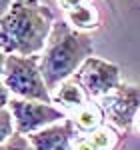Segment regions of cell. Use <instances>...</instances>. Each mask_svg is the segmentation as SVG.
<instances>
[{
	"instance_id": "e0dca14e",
	"label": "cell",
	"mask_w": 140,
	"mask_h": 150,
	"mask_svg": "<svg viewBox=\"0 0 140 150\" xmlns=\"http://www.w3.org/2000/svg\"><path fill=\"white\" fill-rule=\"evenodd\" d=\"M138 124H140V114H138Z\"/></svg>"
},
{
	"instance_id": "2e32d148",
	"label": "cell",
	"mask_w": 140,
	"mask_h": 150,
	"mask_svg": "<svg viewBox=\"0 0 140 150\" xmlns=\"http://www.w3.org/2000/svg\"><path fill=\"white\" fill-rule=\"evenodd\" d=\"M4 64H6V54L0 50V80H2V74H4Z\"/></svg>"
},
{
	"instance_id": "30bf717a",
	"label": "cell",
	"mask_w": 140,
	"mask_h": 150,
	"mask_svg": "<svg viewBox=\"0 0 140 150\" xmlns=\"http://www.w3.org/2000/svg\"><path fill=\"white\" fill-rule=\"evenodd\" d=\"M66 116H68V120L72 122L76 134H90V132H94V130H98V128H102L106 124L104 112H102L100 104L96 102V100L86 102L84 106L72 110Z\"/></svg>"
},
{
	"instance_id": "9a60e30c",
	"label": "cell",
	"mask_w": 140,
	"mask_h": 150,
	"mask_svg": "<svg viewBox=\"0 0 140 150\" xmlns=\"http://www.w3.org/2000/svg\"><path fill=\"white\" fill-rule=\"evenodd\" d=\"M8 102H10V92H8V88L4 86V82L0 80V110L8 108Z\"/></svg>"
},
{
	"instance_id": "4fadbf2b",
	"label": "cell",
	"mask_w": 140,
	"mask_h": 150,
	"mask_svg": "<svg viewBox=\"0 0 140 150\" xmlns=\"http://www.w3.org/2000/svg\"><path fill=\"white\" fill-rule=\"evenodd\" d=\"M0 150H34L32 148V144H30V140H28V136H24V134H14L8 142H4L2 146H0Z\"/></svg>"
},
{
	"instance_id": "7c38bea8",
	"label": "cell",
	"mask_w": 140,
	"mask_h": 150,
	"mask_svg": "<svg viewBox=\"0 0 140 150\" xmlns=\"http://www.w3.org/2000/svg\"><path fill=\"white\" fill-rule=\"evenodd\" d=\"M16 134V126H14V120H12V114L8 108L0 110V146L4 142H8Z\"/></svg>"
},
{
	"instance_id": "277c9868",
	"label": "cell",
	"mask_w": 140,
	"mask_h": 150,
	"mask_svg": "<svg viewBox=\"0 0 140 150\" xmlns=\"http://www.w3.org/2000/svg\"><path fill=\"white\" fill-rule=\"evenodd\" d=\"M96 102L100 104L106 122L120 134H126L140 114V86L120 82L110 94Z\"/></svg>"
},
{
	"instance_id": "8992f818",
	"label": "cell",
	"mask_w": 140,
	"mask_h": 150,
	"mask_svg": "<svg viewBox=\"0 0 140 150\" xmlns=\"http://www.w3.org/2000/svg\"><path fill=\"white\" fill-rule=\"evenodd\" d=\"M72 78L84 88V92L88 94L90 100L104 98L106 94H110L122 82L118 64L104 60V58H98L94 54L84 60V64L76 70V74Z\"/></svg>"
},
{
	"instance_id": "ba28073f",
	"label": "cell",
	"mask_w": 140,
	"mask_h": 150,
	"mask_svg": "<svg viewBox=\"0 0 140 150\" xmlns=\"http://www.w3.org/2000/svg\"><path fill=\"white\" fill-rule=\"evenodd\" d=\"M124 134H120L110 124H104L90 134H78L72 142V150H116Z\"/></svg>"
},
{
	"instance_id": "9c48e42d",
	"label": "cell",
	"mask_w": 140,
	"mask_h": 150,
	"mask_svg": "<svg viewBox=\"0 0 140 150\" xmlns=\"http://www.w3.org/2000/svg\"><path fill=\"white\" fill-rule=\"evenodd\" d=\"M50 96H52V104L58 106L60 110H64L66 114H70L72 110L84 106L86 102H90L88 94L84 92V88L74 78H68V80L60 82L58 86L50 92Z\"/></svg>"
},
{
	"instance_id": "5b68a950",
	"label": "cell",
	"mask_w": 140,
	"mask_h": 150,
	"mask_svg": "<svg viewBox=\"0 0 140 150\" xmlns=\"http://www.w3.org/2000/svg\"><path fill=\"white\" fill-rule=\"evenodd\" d=\"M8 110L12 114L14 126L18 134L30 136L46 126L66 120L68 116L58 106L48 102H36V100H22V98H10Z\"/></svg>"
},
{
	"instance_id": "52a82bcc",
	"label": "cell",
	"mask_w": 140,
	"mask_h": 150,
	"mask_svg": "<svg viewBox=\"0 0 140 150\" xmlns=\"http://www.w3.org/2000/svg\"><path fill=\"white\" fill-rule=\"evenodd\" d=\"M76 130L68 118L56 122L52 126H46L30 134L28 140L34 150H72V142L76 138Z\"/></svg>"
},
{
	"instance_id": "5bb4252c",
	"label": "cell",
	"mask_w": 140,
	"mask_h": 150,
	"mask_svg": "<svg viewBox=\"0 0 140 150\" xmlns=\"http://www.w3.org/2000/svg\"><path fill=\"white\" fill-rule=\"evenodd\" d=\"M92 0H58L60 8L64 12H70L74 10V8H80V6H84V4H90Z\"/></svg>"
},
{
	"instance_id": "6da1fadb",
	"label": "cell",
	"mask_w": 140,
	"mask_h": 150,
	"mask_svg": "<svg viewBox=\"0 0 140 150\" xmlns=\"http://www.w3.org/2000/svg\"><path fill=\"white\" fill-rule=\"evenodd\" d=\"M54 22V12L42 0H12L0 16V50L6 56H40Z\"/></svg>"
},
{
	"instance_id": "8fae6325",
	"label": "cell",
	"mask_w": 140,
	"mask_h": 150,
	"mask_svg": "<svg viewBox=\"0 0 140 150\" xmlns=\"http://www.w3.org/2000/svg\"><path fill=\"white\" fill-rule=\"evenodd\" d=\"M64 16H66V22L74 30L84 32V34L90 32V30L100 28V24H102V16H100L98 8L94 6L92 2L90 4H84L80 8H74V10H70V12H64Z\"/></svg>"
},
{
	"instance_id": "7a4b0ae2",
	"label": "cell",
	"mask_w": 140,
	"mask_h": 150,
	"mask_svg": "<svg viewBox=\"0 0 140 150\" xmlns=\"http://www.w3.org/2000/svg\"><path fill=\"white\" fill-rule=\"evenodd\" d=\"M92 54L94 44L90 36L74 30L66 20H56L46 48L40 54V72L48 90L52 92L60 82L72 78Z\"/></svg>"
},
{
	"instance_id": "3957f363",
	"label": "cell",
	"mask_w": 140,
	"mask_h": 150,
	"mask_svg": "<svg viewBox=\"0 0 140 150\" xmlns=\"http://www.w3.org/2000/svg\"><path fill=\"white\" fill-rule=\"evenodd\" d=\"M2 82L12 98L36 100L52 104V96L40 72V56H16L8 54L4 64Z\"/></svg>"
}]
</instances>
